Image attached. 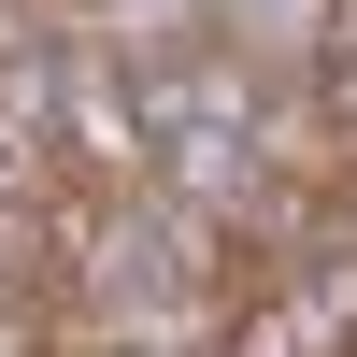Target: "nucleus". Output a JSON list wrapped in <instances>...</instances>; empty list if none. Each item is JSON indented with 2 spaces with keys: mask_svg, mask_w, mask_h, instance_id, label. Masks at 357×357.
Masks as SVG:
<instances>
[{
  "mask_svg": "<svg viewBox=\"0 0 357 357\" xmlns=\"http://www.w3.org/2000/svg\"><path fill=\"white\" fill-rule=\"evenodd\" d=\"M343 29H357V0H343Z\"/></svg>",
  "mask_w": 357,
  "mask_h": 357,
  "instance_id": "f257e3e1",
  "label": "nucleus"
}]
</instances>
